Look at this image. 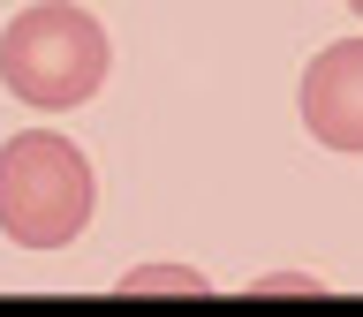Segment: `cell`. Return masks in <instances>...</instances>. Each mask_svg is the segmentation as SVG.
I'll list each match as a JSON object with an SVG mask.
<instances>
[{"label": "cell", "instance_id": "5b68a950", "mask_svg": "<svg viewBox=\"0 0 363 317\" xmlns=\"http://www.w3.org/2000/svg\"><path fill=\"white\" fill-rule=\"evenodd\" d=\"M348 8H356V16H363V0H348Z\"/></svg>", "mask_w": 363, "mask_h": 317}, {"label": "cell", "instance_id": "3957f363", "mask_svg": "<svg viewBox=\"0 0 363 317\" xmlns=\"http://www.w3.org/2000/svg\"><path fill=\"white\" fill-rule=\"evenodd\" d=\"M303 129L325 144V151H363V38L325 45L311 68H303Z\"/></svg>", "mask_w": 363, "mask_h": 317}, {"label": "cell", "instance_id": "7a4b0ae2", "mask_svg": "<svg viewBox=\"0 0 363 317\" xmlns=\"http://www.w3.org/2000/svg\"><path fill=\"white\" fill-rule=\"evenodd\" d=\"M91 158L53 129L0 144V234L16 249H68L91 219Z\"/></svg>", "mask_w": 363, "mask_h": 317}, {"label": "cell", "instance_id": "277c9868", "mask_svg": "<svg viewBox=\"0 0 363 317\" xmlns=\"http://www.w3.org/2000/svg\"><path fill=\"white\" fill-rule=\"evenodd\" d=\"M121 294H212V279H197L189 265H144L121 279Z\"/></svg>", "mask_w": 363, "mask_h": 317}, {"label": "cell", "instance_id": "6da1fadb", "mask_svg": "<svg viewBox=\"0 0 363 317\" xmlns=\"http://www.w3.org/2000/svg\"><path fill=\"white\" fill-rule=\"evenodd\" d=\"M106 68H113L106 30L84 8H68V0H38V8H23L0 30V83L38 113L91 106L99 83H106Z\"/></svg>", "mask_w": 363, "mask_h": 317}]
</instances>
